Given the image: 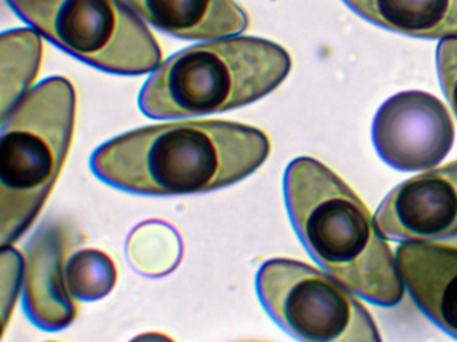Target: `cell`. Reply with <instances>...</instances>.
<instances>
[{
    "instance_id": "8992f818",
    "label": "cell",
    "mask_w": 457,
    "mask_h": 342,
    "mask_svg": "<svg viewBox=\"0 0 457 342\" xmlns=\"http://www.w3.org/2000/svg\"><path fill=\"white\" fill-rule=\"evenodd\" d=\"M256 290L270 317L294 338L312 342H378L370 313L352 289L304 262H264Z\"/></svg>"
},
{
    "instance_id": "277c9868",
    "label": "cell",
    "mask_w": 457,
    "mask_h": 342,
    "mask_svg": "<svg viewBox=\"0 0 457 342\" xmlns=\"http://www.w3.org/2000/svg\"><path fill=\"white\" fill-rule=\"evenodd\" d=\"M76 122V91L49 77L4 120L0 142V240L12 245L38 216L62 170Z\"/></svg>"
},
{
    "instance_id": "7c38bea8",
    "label": "cell",
    "mask_w": 457,
    "mask_h": 342,
    "mask_svg": "<svg viewBox=\"0 0 457 342\" xmlns=\"http://www.w3.org/2000/svg\"><path fill=\"white\" fill-rule=\"evenodd\" d=\"M381 28L420 39L457 37V0H342Z\"/></svg>"
},
{
    "instance_id": "9c48e42d",
    "label": "cell",
    "mask_w": 457,
    "mask_h": 342,
    "mask_svg": "<svg viewBox=\"0 0 457 342\" xmlns=\"http://www.w3.org/2000/svg\"><path fill=\"white\" fill-rule=\"evenodd\" d=\"M76 235L62 224H47L26 246L23 305L30 320L47 331L61 330L77 317L76 299L66 288L65 266Z\"/></svg>"
},
{
    "instance_id": "30bf717a",
    "label": "cell",
    "mask_w": 457,
    "mask_h": 342,
    "mask_svg": "<svg viewBox=\"0 0 457 342\" xmlns=\"http://www.w3.org/2000/svg\"><path fill=\"white\" fill-rule=\"evenodd\" d=\"M395 259L417 306L457 339V248L432 240H403Z\"/></svg>"
},
{
    "instance_id": "6da1fadb",
    "label": "cell",
    "mask_w": 457,
    "mask_h": 342,
    "mask_svg": "<svg viewBox=\"0 0 457 342\" xmlns=\"http://www.w3.org/2000/svg\"><path fill=\"white\" fill-rule=\"evenodd\" d=\"M263 131L226 120L165 123L130 131L93 154V173L111 186L145 195L223 189L258 170L270 155Z\"/></svg>"
},
{
    "instance_id": "4fadbf2b",
    "label": "cell",
    "mask_w": 457,
    "mask_h": 342,
    "mask_svg": "<svg viewBox=\"0 0 457 342\" xmlns=\"http://www.w3.org/2000/svg\"><path fill=\"white\" fill-rule=\"evenodd\" d=\"M42 59V40L31 29L2 35V117L6 119L30 91Z\"/></svg>"
},
{
    "instance_id": "e0dca14e",
    "label": "cell",
    "mask_w": 457,
    "mask_h": 342,
    "mask_svg": "<svg viewBox=\"0 0 457 342\" xmlns=\"http://www.w3.org/2000/svg\"><path fill=\"white\" fill-rule=\"evenodd\" d=\"M2 288H4V321L6 328L10 313L14 307L21 282H23V258L14 248L4 246L2 251Z\"/></svg>"
},
{
    "instance_id": "2e32d148",
    "label": "cell",
    "mask_w": 457,
    "mask_h": 342,
    "mask_svg": "<svg viewBox=\"0 0 457 342\" xmlns=\"http://www.w3.org/2000/svg\"><path fill=\"white\" fill-rule=\"evenodd\" d=\"M441 88L457 118V37L444 39L436 53Z\"/></svg>"
},
{
    "instance_id": "7a4b0ae2",
    "label": "cell",
    "mask_w": 457,
    "mask_h": 342,
    "mask_svg": "<svg viewBox=\"0 0 457 342\" xmlns=\"http://www.w3.org/2000/svg\"><path fill=\"white\" fill-rule=\"evenodd\" d=\"M283 190L294 229L317 264L371 304L393 306L403 299L397 259L344 179L301 157L286 168Z\"/></svg>"
},
{
    "instance_id": "9a60e30c",
    "label": "cell",
    "mask_w": 457,
    "mask_h": 342,
    "mask_svg": "<svg viewBox=\"0 0 457 342\" xmlns=\"http://www.w3.org/2000/svg\"><path fill=\"white\" fill-rule=\"evenodd\" d=\"M65 281L69 294L76 301H98L116 286V265L105 251L81 248L69 256Z\"/></svg>"
},
{
    "instance_id": "ba28073f",
    "label": "cell",
    "mask_w": 457,
    "mask_h": 342,
    "mask_svg": "<svg viewBox=\"0 0 457 342\" xmlns=\"http://www.w3.org/2000/svg\"><path fill=\"white\" fill-rule=\"evenodd\" d=\"M374 221L392 240L457 235V160L398 184L377 208Z\"/></svg>"
},
{
    "instance_id": "8fae6325",
    "label": "cell",
    "mask_w": 457,
    "mask_h": 342,
    "mask_svg": "<svg viewBox=\"0 0 457 342\" xmlns=\"http://www.w3.org/2000/svg\"><path fill=\"white\" fill-rule=\"evenodd\" d=\"M146 21L173 37L220 39L240 34L248 18L235 0H127Z\"/></svg>"
},
{
    "instance_id": "3957f363",
    "label": "cell",
    "mask_w": 457,
    "mask_h": 342,
    "mask_svg": "<svg viewBox=\"0 0 457 342\" xmlns=\"http://www.w3.org/2000/svg\"><path fill=\"white\" fill-rule=\"evenodd\" d=\"M291 69L285 48L261 37L192 45L146 80L140 109L154 119L200 117L239 109L269 95Z\"/></svg>"
},
{
    "instance_id": "52a82bcc",
    "label": "cell",
    "mask_w": 457,
    "mask_h": 342,
    "mask_svg": "<svg viewBox=\"0 0 457 342\" xmlns=\"http://www.w3.org/2000/svg\"><path fill=\"white\" fill-rule=\"evenodd\" d=\"M371 138L381 159L400 171L437 166L451 151L454 126L440 99L425 91H403L387 99L373 120Z\"/></svg>"
},
{
    "instance_id": "5bb4252c",
    "label": "cell",
    "mask_w": 457,
    "mask_h": 342,
    "mask_svg": "<svg viewBox=\"0 0 457 342\" xmlns=\"http://www.w3.org/2000/svg\"><path fill=\"white\" fill-rule=\"evenodd\" d=\"M179 232L162 221H149L133 230L128 240V259L138 273L160 277L172 272L181 259Z\"/></svg>"
},
{
    "instance_id": "5b68a950",
    "label": "cell",
    "mask_w": 457,
    "mask_h": 342,
    "mask_svg": "<svg viewBox=\"0 0 457 342\" xmlns=\"http://www.w3.org/2000/svg\"><path fill=\"white\" fill-rule=\"evenodd\" d=\"M39 34L74 58L120 75L162 66L148 27L122 0H7Z\"/></svg>"
}]
</instances>
